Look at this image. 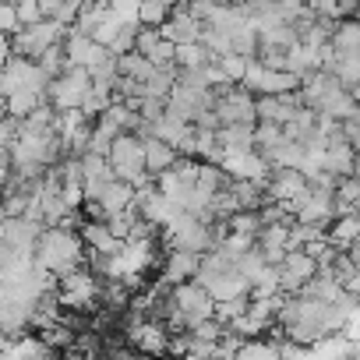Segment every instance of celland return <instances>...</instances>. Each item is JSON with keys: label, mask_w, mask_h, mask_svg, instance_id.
Segmentation results:
<instances>
[{"label": "cell", "mask_w": 360, "mask_h": 360, "mask_svg": "<svg viewBox=\"0 0 360 360\" xmlns=\"http://www.w3.org/2000/svg\"><path fill=\"white\" fill-rule=\"evenodd\" d=\"M0 360H25V353L18 349V339H4V335H0Z\"/></svg>", "instance_id": "d590c367"}, {"label": "cell", "mask_w": 360, "mask_h": 360, "mask_svg": "<svg viewBox=\"0 0 360 360\" xmlns=\"http://www.w3.org/2000/svg\"><path fill=\"white\" fill-rule=\"evenodd\" d=\"M276 272H279V290H283V293H297V290H304V286L318 276V262H314L307 251H290V255L276 265Z\"/></svg>", "instance_id": "9a60e30c"}, {"label": "cell", "mask_w": 360, "mask_h": 360, "mask_svg": "<svg viewBox=\"0 0 360 360\" xmlns=\"http://www.w3.org/2000/svg\"><path fill=\"white\" fill-rule=\"evenodd\" d=\"M198 169H202V162H198V159H176V162L159 176V191H162L176 209H184V212H191V209H195V195H198Z\"/></svg>", "instance_id": "5b68a950"}, {"label": "cell", "mask_w": 360, "mask_h": 360, "mask_svg": "<svg viewBox=\"0 0 360 360\" xmlns=\"http://www.w3.org/2000/svg\"><path fill=\"white\" fill-rule=\"evenodd\" d=\"M43 223L29 219V216H4L0 226V244H4L15 258H36V244L43 237Z\"/></svg>", "instance_id": "30bf717a"}, {"label": "cell", "mask_w": 360, "mask_h": 360, "mask_svg": "<svg viewBox=\"0 0 360 360\" xmlns=\"http://www.w3.org/2000/svg\"><path fill=\"white\" fill-rule=\"evenodd\" d=\"M353 159H356V148L349 145V141H328L325 148H321V169L325 173H332V176H353Z\"/></svg>", "instance_id": "44dd1931"}, {"label": "cell", "mask_w": 360, "mask_h": 360, "mask_svg": "<svg viewBox=\"0 0 360 360\" xmlns=\"http://www.w3.org/2000/svg\"><path fill=\"white\" fill-rule=\"evenodd\" d=\"M57 293H60V304L71 307V311H89L96 300H99V279L85 269L57 279Z\"/></svg>", "instance_id": "7c38bea8"}, {"label": "cell", "mask_w": 360, "mask_h": 360, "mask_svg": "<svg viewBox=\"0 0 360 360\" xmlns=\"http://www.w3.org/2000/svg\"><path fill=\"white\" fill-rule=\"evenodd\" d=\"M134 53H141L145 60H152L155 68H173V57H176V43H169L162 36V29H145L138 32L134 39Z\"/></svg>", "instance_id": "d6986e66"}, {"label": "cell", "mask_w": 360, "mask_h": 360, "mask_svg": "<svg viewBox=\"0 0 360 360\" xmlns=\"http://www.w3.org/2000/svg\"><path fill=\"white\" fill-rule=\"evenodd\" d=\"M18 124L22 120H15V117H0V162H8V152H11V145H15V138H18Z\"/></svg>", "instance_id": "1f68e13d"}, {"label": "cell", "mask_w": 360, "mask_h": 360, "mask_svg": "<svg viewBox=\"0 0 360 360\" xmlns=\"http://www.w3.org/2000/svg\"><path fill=\"white\" fill-rule=\"evenodd\" d=\"M226 230L237 233V237L258 240V233L265 230V223H262V212H258V209H255V212H233V216L226 219Z\"/></svg>", "instance_id": "f1b7e54d"}, {"label": "cell", "mask_w": 360, "mask_h": 360, "mask_svg": "<svg viewBox=\"0 0 360 360\" xmlns=\"http://www.w3.org/2000/svg\"><path fill=\"white\" fill-rule=\"evenodd\" d=\"M216 64H219V68H223V75H226V78H230V82H240V78H244V71H248V64H251V60H248V57H237V53H226V57H219V60H216Z\"/></svg>", "instance_id": "d6a6232c"}, {"label": "cell", "mask_w": 360, "mask_h": 360, "mask_svg": "<svg viewBox=\"0 0 360 360\" xmlns=\"http://www.w3.org/2000/svg\"><path fill=\"white\" fill-rule=\"evenodd\" d=\"M39 68H43V75L53 82L57 75H64V68H68V50H64V43H57V46H50L39 60H36Z\"/></svg>", "instance_id": "4dcf8cb0"}, {"label": "cell", "mask_w": 360, "mask_h": 360, "mask_svg": "<svg viewBox=\"0 0 360 360\" xmlns=\"http://www.w3.org/2000/svg\"><path fill=\"white\" fill-rule=\"evenodd\" d=\"M325 237H328V244H332L335 251H349V248L360 240V216H356V212H346V216L332 219V226L325 230Z\"/></svg>", "instance_id": "603a6c76"}, {"label": "cell", "mask_w": 360, "mask_h": 360, "mask_svg": "<svg viewBox=\"0 0 360 360\" xmlns=\"http://www.w3.org/2000/svg\"><path fill=\"white\" fill-rule=\"evenodd\" d=\"M0 32L4 36H18L22 22H18V8L15 4H0Z\"/></svg>", "instance_id": "e575fe53"}, {"label": "cell", "mask_w": 360, "mask_h": 360, "mask_svg": "<svg viewBox=\"0 0 360 360\" xmlns=\"http://www.w3.org/2000/svg\"><path fill=\"white\" fill-rule=\"evenodd\" d=\"M216 138H219V155L223 152H251L255 148V127H244V124L219 127Z\"/></svg>", "instance_id": "d4e9b609"}, {"label": "cell", "mask_w": 360, "mask_h": 360, "mask_svg": "<svg viewBox=\"0 0 360 360\" xmlns=\"http://www.w3.org/2000/svg\"><path fill=\"white\" fill-rule=\"evenodd\" d=\"M240 85L251 96H283V92H297L300 78L290 75V71H276V68H265V64L251 60L248 71H244V78H240Z\"/></svg>", "instance_id": "8fae6325"}, {"label": "cell", "mask_w": 360, "mask_h": 360, "mask_svg": "<svg viewBox=\"0 0 360 360\" xmlns=\"http://www.w3.org/2000/svg\"><path fill=\"white\" fill-rule=\"evenodd\" d=\"M176 4L180 0H138V22L145 29H162Z\"/></svg>", "instance_id": "4316f807"}, {"label": "cell", "mask_w": 360, "mask_h": 360, "mask_svg": "<svg viewBox=\"0 0 360 360\" xmlns=\"http://www.w3.org/2000/svg\"><path fill=\"white\" fill-rule=\"evenodd\" d=\"M216 64L212 50L205 43H188V46H176V57H173V68L176 71H198V68H209Z\"/></svg>", "instance_id": "484cf974"}, {"label": "cell", "mask_w": 360, "mask_h": 360, "mask_svg": "<svg viewBox=\"0 0 360 360\" xmlns=\"http://www.w3.org/2000/svg\"><path fill=\"white\" fill-rule=\"evenodd\" d=\"M209 318H216V300L209 297L205 286H198L195 279L173 286V304H169V318L166 321L180 325V332H184V328H198Z\"/></svg>", "instance_id": "7a4b0ae2"}, {"label": "cell", "mask_w": 360, "mask_h": 360, "mask_svg": "<svg viewBox=\"0 0 360 360\" xmlns=\"http://www.w3.org/2000/svg\"><path fill=\"white\" fill-rule=\"evenodd\" d=\"M198 255H188V251H173L169 258H166V265H162V279L166 283H191L195 276H198Z\"/></svg>", "instance_id": "cb8c5ba5"}, {"label": "cell", "mask_w": 360, "mask_h": 360, "mask_svg": "<svg viewBox=\"0 0 360 360\" xmlns=\"http://www.w3.org/2000/svg\"><path fill=\"white\" fill-rule=\"evenodd\" d=\"M212 4H219V8H230V4H237V0H212Z\"/></svg>", "instance_id": "74e56055"}, {"label": "cell", "mask_w": 360, "mask_h": 360, "mask_svg": "<svg viewBox=\"0 0 360 360\" xmlns=\"http://www.w3.org/2000/svg\"><path fill=\"white\" fill-rule=\"evenodd\" d=\"M212 113H216L219 127H230V124L255 127L258 124L255 96L244 85H219V89H212Z\"/></svg>", "instance_id": "277c9868"}, {"label": "cell", "mask_w": 360, "mask_h": 360, "mask_svg": "<svg viewBox=\"0 0 360 360\" xmlns=\"http://www.w3.org/2000/svg\"><path fill=\"white\" fill-rule=\"evenodd\" d=\"M233 360H283V356H279V342H269V339H244Z\"/></svg>", "instance_id": "f546056e"}, {"label": "cell", "mask_w": 360, "mask_h": 360, "mask_svg": "<svg viewBox=\"0 0 360 360\" xmlns=\"http://www.w3.org/2000/svg\"><path fill=\"white\" fill-rule=\"evenodd\" d=\"M0 4H18V0H0Z\"/></svg>", "instance_id": "f35d334b"}, {"label": "cell", "mask_w": 360, "mask_h": 360, "mask_svg": "<svg viewBox=\"0 0 360 360\" xmlns=\"http://www.w3.org/2000/svg\"><path fill=\"white\" fill-rule=\"evenodd\" d=\"M106 162H110V169L124 180V184H131V188H141V184H148V180H152L148 169H145V141L138 134H131V131H124V134L113 138V145L106 152Z\"/></svg>", "instance_id": "3957f363"}, {"label": "cell", "mask_w": 360, "mask_h": 360, "mask_svg": "<svg viewBox=\"0 0 360 360\" xmlns=\"http://www.w3.org/2000/svg\"><path fill=\"white\" fill-rule=\"evenodd\" d=\"M68 32H71L68 25L43 18V22H36V25H25L18 36H11V53L29 57V60H39V57L50 50V46L64 43V39H68Z\"/></svg>", "instance_id": "52a82bcc"}, {"label": "cell", "mask_w": 360, "mask_h": 360, "mask_svg": "<svg viewBox=\"0 0 360 360\" xmlns=\"http://www.w3.org/2000/svg\"><path fill=\"white\" fill-rule=\"evenodd\" d=\"M202 32H205V22H198L184 4H176V8H173V15H169V18H166V25H162V36H166L169 43H176V46L202 43Z\"/></svg>", "instance_id": "ac0fdd59"}, {"label": "cell", "mask_w": 360, "mask_h": 360, "mask_svg": "<svg viewBox=\"0 0 360 360\" xmlns=\"http://www.w3.org/2000/svg\"><path fill=\"white\" fill-rule=\"evenodd\" d=\"M290 209H293V223H307V226L328 230L332 219H335V191H325L318 184H307L304 195Z\"/></svg>", "instance_id": "9c48e42d"}, {"label": "cell", "mask_w": 360, "mask_h": 360, "mask_svg": "<svg viewBox=\"0 0 360 360\" xmlns=\"http://www.w3.org/2000/svg\"><path fill=\"white\" fill-rule=\"evenodd\" d=\"M29 360H60V356H57V349H50V346L43 342V346H39V349H36Z\"/></svg>", "instance_id": "8d00e7d4"}, {"label": "cell", "mask_w": 360, "mask_h": 360, "mask_svg": "<svg viewBox=\"0 0 360 360\" xmlns=\"http://www.w3.org/2000/svg\"><path fill=\"white\" fill-rule=\"evenodd\" d=\"M15 8H18V22H22V29H25V25H36V22H43V18H46L39 0H18Z\"/></svg>", "instance_id": "836d02e7"}, {"label": "cell", "mask_w": 360, "mask_h": 360, "mask_svg": "<svg viewBox=\"0 0 360 360\" xmlns=\"http://www.w3.org/2000/svg\"><path fill=\"white\" fill-rule=\"evenodd\" d=\"M78 233H82V240H85V248L92 255H117L124 248V240L113 237V230H110L106 219H89V223H82Z\"/></svg>", "instance_id": "ffe728a7"}, {"label": "cell", "mask_w": 360, "mask_h": 360, "mask_svg": "<svg viewBox=\"0 0 360 360\" xmlns=\"http://www.w3.org/2000/svg\"><path fill=\"white\" fill-rule=\"evenodd\" d=\"M89 89H92V75H89L85 68H75V64H68V68H64V75H57V78L50 82L46 103H50L57 113L82 110V103H85Z\"/></svg>", "instance_id": "8992f818"}, {"label": "cell", "mask_w": 360, "mask_h": 360, "mask_svg": "<svg viewBox=\"0 0 360 360\" xmlns=\"http://www.w3.org/2000/svg\"><path fill=\"white\" fill-rule=\"evenodd\" d=\"M127 339H131V346L141 349L145 356H162V353L169 349V342H173L169 328H166L162 321H152V318H134L131 328H127Z\"/></svg>", "instance_id": "4fadbf2b"}, {"label": "cell", "mask_w": 360, "mask_h": 360, "mask_svg": "<svg viewBox=\"0 0 360 360\" xmlns=\"http://www.w3.org/2000/svg\"><path fill=\"white\" fill-rule=\"evenodd\" d=\"M255 110H258V124L286 127L304 106H300V96L297 92H283V96H262V99H255Z\"/></svg>", "instance_id": "e0dca14e"}, {"label": "cell", "mask_w": 360, "mask_h": 360, "mask_svg": "<svg viewBox=\"0 0 360 360\" xmlns=\"http://www.w3.org/2000/svg\"><path fill=\"white\" fill-rule=\"evenodd\" d=\"M145 141V169H148V176H162L180 155L162 141V138H155V134H148V138H141Z\"/></svg>", "instance_id": "7402d4cb"}, {"label": "cell", "mask_w": 360, "mask_h": 360, "mask_svg": "<svg viewBox=\"0 0 360 360\" xmlns=\"http://www.w3.org/2000/svg\"><path fill=\"white\" fill-rule=\"evenodd\" d=\"M332 53L335 57H356L360 53V22H342L332 32Z\"/></svg>", "instance_id": "83f0119b"}, {"label": "cell", "mask_w": 360, "mask_h": 360, "mask_svg": "<svg viewBox=\"0 0 360 360\" xmlns=\"http://www.w3.org/2000/svg\"><path fill=\"white\" fill-rule=\"evenodd\" d=\"M307 188V176L300 169H286V166H269L265 173V198L269 202H286L293 205Z\"/></svg>", "instance_id": "5bb4252c"}, {"label": "cell", "mask_w": 360, "mask_h": 360, "mask_svg": "<svg viewBox=\"0 0 360 360\" xmlns=\"http://www.w3.org/2000/svg\"><path fill=\"white\" fill-rule=\"evenodd\" d=\"M36 265L46 269L53 279H64L78 269H85V240L78 230L68 226H46L36 244Z\"/></svg>", "instance_id": "6da1fadb"}, {"label": "cell", "mask_w": 360, "mask_h": 360, "mask_svg": "<svg viewBox=\"0 0 360 360\" xmlns=\"http://www.w3.org/2000/svg\"><path fill=\"white\" fill-rule=\"evenodd\" d=\"M209 110H212V89L180 82V78L173 82V89H169V96H166V113L188 120V124H198Z\"/></svg>", "instance_id": "ba28073f"}, {"label": "cell", "mask_w": 360, "mask_h": 360, "mask_svg": "<svg viewBox=\"0 0 360 360\" xmlns=\"http://www.w3.org/2000/svg\"><path fill=\"white\" fill-rule=\"evenodd\" d=\"M219 166L230 180H255V184L265 188V173H269V162L251 148V152H223L219 155Z\"/></svg>", "instance_id": "2e32d148"}]
</instances>
